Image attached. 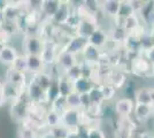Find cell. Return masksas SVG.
Masks as SVG:
<instances>
[{
    "label": "cell",
    "instance_id": "cell-58",
    "mask_svg": "<svg viewBox=\"0 0 154 138\" xmlns=\"http://www.w3.org/2000/svg\"><path fill=\"white\" fill-rule=\"evenodd\" d=\"M153 76H154V65H153Z\"/></svg>",
    "mask_w": 154,
    "mask_h": 138
},
{
    "label": "cell",
    "instance_id": "cell-56",
    "mask_svg": "<svg viewBox=\"0 0 154 138\" xmlns=\"http://www.w3.org/2000/svg\"><path fill=\"white\" fill-rule=\"evenodd\" d=\"M2 90H4V82L0 79V92H2Z\"/></svg>",
    "mask_w": 154,
    "mask_h": 138
},
{
    "label": "cell",
    "instance_id": "cell-7",
    "mask_svg": "<svg viewBox=\"0 0 154 138\" xmlns=\"http://www.w3.org/2000/svg\"><path fill=\"white\" fill-rule=\"evenodd\" d=\"M26 93L30 103L40 104L43 101H46V92L37 84V82L33 78L29 81L26 87Z\"/></svg>",
    "mask_w": 154,
    "mask_h": 138
},
{
    "label": "cell",
    "instance_id": "cell-59",
    "mask_svg": "<svg viewBox=\"0 0 154 138\" xmlns=\"http://www.w3.org/2000/svg\"><path fill=\"white\" fill-rule=\"evenodd\" d=\"M36 138H43V137H39V136H37V137H36Z\"/></svg>",
    "mask_w": 154,
    "mask_h": 138
},
{
    "label": "cell",
    "instance_id": "cell-1",
    "mask_svg": "<svg viewBox=\"0 0 154 138\" xmlns=\"http://www.w3.org/2000/svg\"><path fill=\"white\" fill-rule=\"evenodd\" d=\"M130 72L137 77H151L153 76V65L143 54L135 55L129 60Z\"/></svg>",
    "mask_w": 154,
    "mask_h": 138
},
{
    "label": "cell",
    "instance_id": "cell-31",
    "mask_svg": "<svg viewBox=\"0 0 154 138\" xmlns=\"http://www.w3.org/2000/svg\"><path fill=\"white\" fill-rule=\"evenodd\" d=\"M132 15H136L134 8L131 6L130 0H125V1H121V7H120V12H119V16L117 19L120 20H125Z\"/></svg>",
    "mask_w": 154,
    "mask_h": 138
},
{
    "label": "cell",
    "instance_id": "cell-26",
    "mask_svg": "<svg viewBox=\"0 0 154 138\" xmlns=\"http://www.w3.org/2000/svg\"><path fill=\"white\" fill-rule=\"evenodd\" d=\"M33 79H35V81L37 82V84H38V85L46 92L47 90H48V87L51 86L54 77L52 76L51 74L43 72L37 74V75H33Z\"/></svg>",
    "mask_w": 154,
    "mask_h": 138
},
{
    "label": "cell",
    "instance_id": "cell-25",
    "mask_svg": "<svg viewBox=\"0 0 154 138\" xmlns=\"http://www.w3.org/2000/svg\"><path fill=\"white\" fill-rule=\"evenodd\" d=\"M44 121H45V124L47 125L48 130L53 129V128H57V127L62 124V122H61V114L54 112L52 109H50V111H47L45 113Z\"/></svg>",
    "mask_w": 154,
    "mask_h": 138
},
{
    "label": "cell",
    "instance_id": "cell-21",
    "mask_svg": "<svg viewBox=\"0 0 154 138\" xmlns=\"http://www.w3.org/2000/svg\"><path fill=\"white\" fill-rule=\"evenodd\" d=\"M61 4H62V1H59V0H44L40 12L52 20V17L58 13V11L60 9Z\"/></svg>",
    "mask_w": 154,
    "mask_h": 138
},
{
    "label": "cell",
    "instance_id": "cell-42",
    "mask_svg": "<svg viewBox=\"0 0 154 138\" xmlns=\"http://www.w3.org/2000/svg\"><path fill=\"white\" fill-rule=\"evenodd\" d=\"M89 138H106L105 132L96 127H90L89 128Z\"/></svg>",
    "mask_w": 154,
    "mask_h": 138
},
{
    "label": "cell",
    "instance_id": "cell-40",
    "mask_svg": "<svg viewBox=\"0 0 154 138\" xmlns=\"http://www.w3.org/2000/svg\"><path fill=\"white\" fill-rule=\"evenodd\" d=\"M130 2H131V6L134 8V11H135V13L137 15H139V14L146 8V6L148 5V2L149 1H143V0H130Z\"/></svg>",
    "mask_w": 154,
    "mask_h": 138
},
{
    "label": "cell",
    "instance_id": "cell-13",
    "mask_svg": "<svg viewBox=\"0 0 154 138\" xmlns=\"http://www.w3.org/2000/svg\"><path fill=\"white\" fill-rule=\"evenodd\" d=\"M20 55L19 51L16 47L11 45H6L1 51H0V63L5 65V66L12 67L15 62V60L17 59Z\"/></svg>",
    "mask_w": 154,
    "mask_h": 138
},
{
    "label": "cell",
    "instance_id": "cell-50",
    "mask_svg": "<svg viewBox=\"0 0 154 138\" xmlns=\"http://www.w3.org/2000/svg\"><path fill=\"white\" fill-rule=\"evenodd\" d=\"M78 130V129H77ZM77 130H70L68 136L66 138H78V135H77Z\"/></svg>",
    "mask_w": 154,
    "mask_h": 138
},
{
    "label": "cell",
    "instance_id": "cell-28",
    "mask_svg": "<svg viewBox=\"0 0 154 138\" xmlns=\"http://www.w3.org/2000/svg\"><path fill=\"white\" fill-rule=\"evenodd\" d=\"M135 103L136 104L152 105V101H151V90H149V87H141V89L136 91Z\"/></svg>",
    "mask_w": 154,
    "mask_h": 138
},
{
    "label": "cell",
    "instance_id": "cell-12",
    "mask_svg": "<svg viewBox=\"0 0 154 138\" xmlns=\"http://www.w3.org/2000/svg\"><path fill=\"white\" fill-rule=\"evenodd\" d=\"M88 43L90 45L94 46L99 50H103L109 43V33L105 31L101 28H98L90 36V38L88 39Z\"/></svg>",
    "mask_w": 154,
    "mask_h": 138
},
{
    "label": "cell",
    "instance_id": "cell-9",
    "mask_svg": "<svg viewBox=\"0 0 154 138\" xmlns=\"http://www.w3.org/2000/svg\"><path fill=\"white\" fill-rule=\"evenodd\" d=\"M135 100L129 97H123V98L117 99L114 105V109L117 115H120L122 118H129L135 109Z\"/></svg>",
    "mask_w": 154,
    "mask_h": 138
},
{
    "label": "cell",
    "instance_id": "cell-53",
    "mask_svg": "<svg viewBox=\"0 0 154 138\" xmlns=\"http://www.w3.org/2000/svg\"><path fill=\"white\" fill-rule=\"evenodd\" d=\"M5 21H6L5 20V14H4V12L0 11V24H2Z\"/></svg>",
    "mask_w": 154,
    "mask_h": 138
},
{
    "label": "cell",
    "instance_id": "cell-39",
    "mask_svg": "<svg viewBox=\"0 0 154 138\" xmlns=\"http://www.w3.org/2000/svg\"><path fill=\"white\" fill-rule=\"evenodd\" d=\"M51 109L54 112L59 113V114H62V113L67 109V104H66V98L64 97H59L57 100H54L51 104Z\"/></svg>",
    "mask_w": 154,
    "mask_h": 138
},
{
    "label": "cell",
    "instance_id": "cell-5",
    "mask_svg": "<svg viewBox=\"0 0 154 138\" xmlns=\"http://www.w3.org/2000/svg\"><path fill=\"white\" fill-rule=\"evenodd\" d=\"M81 116H82V111L67 108L61 114L62 125H64L69 130H77L81 127Z\"/></svg>",
    "mask_w": 154,
    "mask_h": 138
},
{
    "label": "cell",
    "instance_id": "cell-22",
    "mask_svg": "<svg viewBox=\"0 0 154 138\" xmlns=\"http://www.w3.org/2000/svg\"><path fill=\"white\" fill-rule=\"evenodd\" d=\"M108 33L110 41H113L115 45H123L124 40L128 36V32L124 30L122 26H116V24Z\"/></svg>",
    "mask_w": 154,
    "mask_h": 138
},
{
    "label": "cell",
    "instance_id": "cell-45",
    "mask_svg": "<svg viewBox=\"0 0 154 138\" xmlns=\"http://www.w3.org/2000/svg\"><path fill=\"white\" fill-rule=\"evenodd\" d=\"M89 128L90 127H79L77 130L78 138H89Z\"/></svg>",
    "mask_w": 154,
    "mask_h": 138
},
{
    "label": "cell",
    "instance_id": "cell-8",
    "mask_svg": "<svg viewBox=\"0 0 154 138\" xmlns=\"http://www.w3.org/2000/svg\"><path fill=\"white\" fill-rule=\"evenodd\" d=\"M79 62L77 61V57L72 53L68 52L66 50H61L59 51L58 58H57V66L59 67V69L62 72V74L69 70L70 68H72L74 66L78 65Z\"/></svg>",
    "mask_w": 154,
    "mask_h": 138
},
{
    "label": "cell",
    "instance_id": "cell-35",
    "mask_svg": "<svg viewBox=\"0 0 154 138\" xmlns=\"http://www.w3.org/2000/svg\"><path fill=\"white\" fill-rule=\"evenodd\" d=\"M140 46H141V54H144L145 52H147L148 50H151L152 47H154L149 30H145L144 32L140 33Z\"/></svg>",
    "mask_w": 154,
    "mask_h": 138
},
{
    "label": "cell",
    "instance_id": "cell-2",
    "mask_svg": "<svg viewBox=\"0 0 154 138\" xmlns=\"http://www.w3.org/2000/svg\"><path fill=\"white\" fill-rule=\"evenodd\" d=\"M29 99H19L12 103L11 106V115L17 122H24L29 118Z\"/></svg>",
    "mask_w": 154,
    "mask_h": 138
},
{
    "label": "cell",
    "instance_id": "cell-16",
    "mask_svg": "<svg viewBox=\"0 0 154 138\" xmlns=\"http://www.w3.org/2000/svg\"><path fill=\"white\" fill-rule=\"evenodd\" d=\"M121 7V0H106L101 2V12L109 17L117 19Z\"/></svg>",
    "mask_w": 154,
    "mask_h": 138
},
{
    "label": "cell",
    "instance_id": "cell-54",
    "mask_svg": "<svg viewBox=\"0 0 154 138\" xmlns=\"http://www.w3.org/2000/svg\"><path fill=\"white\" fill-rule=\"evenodd\" d=\"M6 45H7L6 41H5V40H2L1 38H0V51H1V50H2V48H4V47H5Z\"/></svg>",
    "mask_w": 154,
    "mask_h": 138
},
{
    "label": "cell",
    "instance_id": "cell-51",
    "mask_svg": "<svg viewBox=\"0 0 154 138\" xmlns=\"http://www.w3.org/2000/svg\"><path fill=\"white\" fill-rule=\"evenodd\" d=\"M42 137H43V138H57L55 136H54V135H53V133H52L51 131H50V130L46 132V133H44Z\"/></svg>",
    "mask_w": 154,
    "mask_h": 138
},
{
    "label": "cell",
    "instance_id": "cell-27",
    "mask_svg": "<svg viewBox=\"0 0 154 138\" xmlns=\"http://www.w3.org/2000/svg\"><path fill=\"white\" fill-rule=\"evenodd\" d=\"M58 83H59V90H60V96L61 97L66 98L67 96H69L71 92L74 91L72 83L64 75H61L60 77H58Z\"/></svg>",
    "mask_w": 154,
    "mask_h": 138
},
{
    "label": "cell",
    "instance_id": "cell-19",
    "mask_svg": "<svg viewBox=\"0 0 154 138\" xmlns=\"http://www.w3.org/2000/svg\"><path fill=\"white\" fill-rule=\"evenodd\" d=\"M154 114V107L152 105L136 104L134 109V115L139 121H146Z\"/></svg>",
    "mask_w": 154,
    "mask_h": 138
},
{
    "label": "cell",
    "instance_id": "cell-32",
    "mask_svg": "<svg viewBox=\"0 0 154 138\" xmlns=\"http://www.w3.org/2000/svg\"><path fill=\"white\" fill-rule=\"evenodd\" d=\"M63 75L70 81L71 83L76 82L77 79L82 78V77H83V67H82V63L79 62L78 65L74 66L72 68H70L69 70H67Z\"/></svg>",
    "mask_w": 154,
    "mask_h": 138
},
{
    "label": "cell",
    "instance_id": "cell-55",
    "mask_svg": "<svg viewBox=\"0 0 154 138\" xmlns=\"http://www.w3.org/2000/svg\"><path fill=\"white\" fill-rule=\"evenodd\" d=\"M149 31H151V37H152V41H153V46H154V30L149 29Z\"/></svg>",
    "mask_w": 154,
    "mask_h": 138
},
{
    "label": "cell",
    "instance_id": "cell-43",
    "mask_svg": "<svg viewBox=\"0 0 154 138\" xmlns=\"http://www.w3.org/2000/svg\"><path fill=\"white\" fill-rule=\"evenodd\" d=\"M21 138H36L37 137V135H36V132L33 130V128L32 127H26L24 125L23 127V129L21 130Z\"/></svg>",
    "mask_w": 154,
    "mask_h": 138
},
{
    "label": "cell",
    "instance_id": "cell-37",
    "mask_svg": "<svg viewBox=\"0 0 154 138\" xmlns=\"http://www.w3.org/2000/svg\"><path fill=\"white\" fill-rule=\"evenodd\" d=\"M12 68H14L15 70L21 72H24V74H28L29 72V68H28V58L26 55L23 53V54H20L17 57V59L15 60L14 65L12 66Z\"/></svg>",
    "mask_w": 154,
    "mask_h": 138
},
{
    "label": "cell",
    "instance_id": "cell-3",
    "mask_svg": "<svg viewBox=\"0 0 154 138\" xmlns=\"http://www.w3.org/2000/svg\"><path fill=\"white\" fill-rule=\"evenodd\" d=\"M44 48V39L37 35L26 36L23 41V50L26 55H40Z\"/></svg>",
    "mask_w": 154,
    "mask_h": 138
},
{
    "label": "cell",
    "instance_id": "cell-46",
    "mask_svg": "<svg viewBox=\"0 0 154 138\" xmlns=\"http://www.w3.org/2000/svg\"><path fill=\"white\" fill-rule=\"evenodd\" d=\"M143 55H144V57H145L152 65H154V47H152L151 50H148L147 52H145Z\"/></svg>",
    "mask_w": 154,
    "mask_h": 138
},
{
    "label": "cell",
    "instance_id": "cell-34",
    "mask_svg": "<svg viewBox=\"0 0 154 138\" xmlns=\"http://www.w3.org/2000/svg\"><path fill=\"white\" fill-rule=\"evenodd\" d=\"M60 97V90H59V83L58 78H54L52 82L51 86L48 87V90L46 91V101L47 103H53L54 100Z\"/></svg>",
    "mask_w": 154,
    "mask_h": 138
},
{
    "label": "cell",
    "instance_id": "cell-4",
    "mask_svg": "<svg viewBox=\"0 0 154 138\" xmlns=\"http://www.w3.org/2000/svg\"><path fill=\"white\" fill-rule=\"evenodd\" d=\"M99 28L98 22H97L96 15H88L84 16L81 24L78 26V28L76 29V36L83 37L85 39H89L90 36L96 31L97 29Z\"/></svg>",
    "mask_w": 154,
    "mask_h": 138
},
{
    "label": "cell",
    "instance_id": "cell-57",
    "mask_svg": "<svg viewBox=\"0 0 154 138\" xmlns=\"http://www.w3.org/2000/svg\"><path fill=\"white\" fill-rule=\"evenodd\" d=\"M1 31H2V29H1V24H0V35H1Z\"/></svg>",
    "mask_w": 154,
    "mask_h": 138
},
{
    "label": "cell",
    "instance_id": "cell-20",
    "mask_svg": "<svg viewBox=\"0 0 154 138\" xmlns=\"http://www.w3.org/2000/svg\"><path fill=\"white\" fill-rule=\"evenodd\" d=\"M96 83L91 78L82 77V78L77 79L76 82L72 83L74 91L79 93V94H85V93H90V91L94 87Z\"/></svg>",
    "mask_w": 154,
    "mask_h": 138
},
{
    "label": "cell",
    "instance_id": "cell-52",
    "mask_svg": "<svg viewBox=\"0 0 154 138\" xmlns=\"http://www.w3.org/2000/svg\"><path fill=\"white\" fill-rule=\"evenodd\" d=\"M151 90V101H152V106L154 107V87H149Z\"/></svg>",
    "mask_w": 154,
    "mask_h": 138
},
{
    "label": "cell",
    "instance_id": "cell-30",
    "mask_svg": "<svg viewBox=\"0 0 154 138\" xmlns=\"http://www.w3.org/2000/svg\"><path fill=\"white\" fill-rule=\"evenodd\" d=\"M1 29H2V31H1L0 36H4L5 35L6 38H9L11 36H13L17 31H20L17 22H13V21H5L1 24Z\"/></svg>",
    "mask_w": 154,
    "mask_h": 138
},
{
    "label": "cell",
    "instance_id": "cell-18",
    "mask_svg": "<svg viewBox=\"0 0 154 138\" xmlns=\"http://www.w3.org/2000/svg\"><path fill=\"white\" fill-rule=\"evenodd\" d=\"M115 20L122 22L121 26L124 28V30L128 33H134V32H136V31H138V30H140L141 28H143L140 24L139 15H137V14L130 16V17L125 19V20H120V19H115Z\"/></svg>",
    "mask_w": 154,
    "mask_h": 138
},
{
    "label": "cell",
    "instance_id": "cell-36",
    "mask_svg": "<svg viewBox=\"0 0 154 138\" xmlns=\"http://www.w3.org/2000/svg\"><path fill=\"white\" fill-rule=\"evenodd\" d=\"M82 20H83L82 15L78 13L77 11L72 9V12H71V14L69 15V17H68V20H67V22H66L64 26H68L69 29H72V30L76 31V29L78 28V26L81 24Z\"/></svg>",
    "mask_w": 154,
    "mask_h": 138
},
{
    "label": "cell",
    "instance_id": "cell-15",
    "mask_svg": "<svg viewBox=\"0 0 154 138\" xmlns=\"http://www.w3.org/2000/svg\"><path fill=\"white\" fill-rule=\"evenodd\" d=\"M71 12H72V8H71L70 4L62 1L61 7H60V9L58 11V13L52 17V22L53 23H57L59 26H64L67 20H68V17H69V15L71 14Z\"/></svg>",
    "mask_w": 154,
    "mask_h": 138
},
{
    "label": "cell",
    "instance_id": "cell-17",
    "mask_svg": "<svg viewBox=\"0 0 154 138\" xmlns=\"http://www.w3.org/2000/svg\"><path fill=\"white\" fill-rule=\"evenodd\" d=\"M107 83L112 84L113 86H115L116 89H122L127 85L128 83V78L127 75L121 70H112L107 76Z\"/></svg>",
    "mask_w": 154,
    "mask_h": 138
},
{
    "label": "cell",
    "instance_id": "cell-14",
    "mask_svg": "<svg viewBox=\"0 0 154 138\" xmlns=\"http://www.w3.org/2000/svg\"><path fill=\"white\" fill-rule=\"evenodd\" d=\"M103 54V53L101 52V50L88 44L82 53V57H83L84 62H86L89 65H97V63H100Z\"/></svg>",
    "mask_w": 154,
    "mask_h": 138
},
{
    "label": "cell",
    "instance_id": "cell-38",
    "mask_svg": "<svg viewBox=\"0 0 154 138\" xmlns=\"http://www.w3.org/2000/svg\"><path fill=\"white\" fill-rule=\"evenodd\" d=\"M89 94H90L91 101H92L93 105H103V103H105L103 92H101V90H100V86L99 85H97L96 84L94 87L91 90Z\"/></svg>",
    "mask_w": 154,
    "mask_h": 138
},
{
    "label": "cell",
    "instance_id": "cell-49",
    "mask_svg": "<svg viewBox=\"0 0 154 138\" xmlns=\"http://www.w3.org/2000/svg\"><path fill=\"white\" fill-rule=\"evenodd\" d=\"M6 103H7V99H6V97H5V94H4L2 92H0V107L5 106Z\"/></svg>",
    "mask_w": 154,
    "mask_h": 138
},
{
    "label": "cell",
    "instance_id": "cell-41",
    "mask_svg": "<svg viewBox=\"0 0 154 138\" xmlns=\"http://www.w3.org/2000/svg\"><path fill=\"white\" fill-rule=\"evenodd\" d=\"M50 131L57 138H66L69 133V129H67L64 125H59L57 128H53V129H50Z\"/></svg>",
    "mask_w": 154,
    "mask_h": 138
},
{
    "label": "cell",
    "instance_id": "cell-44",
    "mask_svg": "<svg viewBox=\"0 0 154 138\" xmlns=\"http://www.w3.org/2000/svg\"><path fill=\"white\" fill-rule=\"evenodd\" d=\"M81 99H82V111H88L91 106H92L90 94H89V93L81 94Z\"/></svg>",
    "mask_w": 154,
    "mask_h": 138
},
{
    "label": "cell",
    "instance_id": "cell-33",
    "mask_svg": "<svg viewBox=\"0 0 154 138\" xmlns=\"http://www.w3.org/2000/svg\"><path fill=\"white\" fill-rule=\"evenodd\" d=\"M99 86H100V90L103 92V100L105 101H110V100H113V99L115 98L116 91H117V89H116L115 86H113L112 84L107 83V82H103Z\"/></svg>",
    "mask_w": 154,
    "mask_h": 138
},
{
    "label": "cell",
    "instance_id": "cell-47",
    "mask_svg": "<svg viewBox=\"0 0 154 138\" xmlns=\"http://www.w3.org/2000/svg\"><path fill=\"white\" fill-rule=\"evenodd\" d=\"M147 23L149 24V26H151V30H154V11L148 15Z\"/></svg>",
    "mask_w": 154,
    "mask_h": 138
},
{
    "label": "cell",
    "instance_id": "cell-23",
    "mask_svg": "<svg viewBox=\"0 0 154 138\" xmlns=\"http://www.w3.org/2000/svg\"><path fill=\"white\" fill-rule=\"evenodd\" d=\"M26 58H28V68L30 74L37 75L39 72H43L45 65L40 55H26Z\"/></svg>",
    "mask_w": 154,
    "mask_h": 138
},
{
    "label": "cell",
    "instance_id": "cell-29",
    "mask_svg": "<svg viewBox=\"0 0 154 138\" xmlns=\"http://www.w3.org/2000/svg\"><path fill=\"white\" fill-rule=\"evenodd\" d=\"M66 104H67V108L82 111V99H81V94L75 91H72L69 96L66 97Z\"/></svg>",
    "mask_w": 154,
    "mask_h": 138
},
{
    "label": "cell",
    "instance_id": "cell-24",
    "mask_svg": "<svg viewBox=\"0 0 154 138\" xmlns=\"http://www.w3.org/2000/svg\"><path fill=\"white\" fill-rule=\"evenodd\" d=\"M2 93L5 94L7 101H15L16 99L20 98L21 93H22V89H20L17 86L13 85L8 82H4V90H2Z\"/></svg>",
    "mask_w": 154,
    "mask_h": 138
},
{
    "label": "cell",
    "instance_id": "cell-10",
    "mask_svg": "<svg viewBox=\"0 0 154 138\" xmlns=\"http://www.w3.org/2000/svg\"><path fill=\"white\" fill-rule=\"evenodd\" d=\"M5 77H6V78H5L6 82L13 84V85H15V86H17L20 89L26 87L28 83H29V82H28V78H26V74L17 72V70H15L12 67H9V68L7 69Z\"/></svg>",
    "mask_w": 154,
    "mask_h": 138
},
{
    "label": "cell",
    "instance_id": "cell-6",
    "mask_svg": "<svg viewBox=\"0 0 154 138\" xmlns=\"http://www.w3.org/2000/svg\"><path fill=\"white\" fill-rule=\"evenodd\" d=\"M58 45L53 39L51 40H44V48L43 52L40 54V58L43 60L44 65H55L57 63V58H58Z\"/></svg>",
    "mask_w": 154,
    "mask_h": 138
},
{
    "label": "cell",
    "instance_id": "cell-48",
    "mask_svg": "<svg viewBox=\"0 0 154 138\" xmlns=\"http://www.w3.org/2000/svg\"><path fill=\"white\" fill-rule=\"evenodd\" d=\"M7 6H8V1L7 0H0V11L1 12H4L7 8Z\"/></svg>",
    "mask_w": 154,
    "mask_h": 138
},
{
    "label": "cell",
    "instance_id": "cell-60",
    "mask_svg": "<svg viewBox=\"0 0 154 138\" xmlns=\"http://www.w3.org/2000/svg\"><path fill=\"white\" fill-rule=\"evenodd\" d=\"M153 11H154V1H153Z\"/></svg>",
    "mask_w": 154,
    "mask_h": 138
},
{
    "label": "cell",
    "instance_id": "cell-11",
    "mask_svg": "<svg viewBox=\"0 0 154 138\" xmlns=\"http://www.w3.org/2000/svg\"><path fill=\"white\" fill-rule=\"evenodd\" d=\"M89 43H88V39H85L83 37H79V36H74V37H71L69 38V40L67 41V44L64 46L63 50L66 51H68V52L72 53V54H75V55H82V53H83L84 48L86 47Z\"/></svg>",
    "mask_w": 154,
    "mask_h": 138
}]
</instances>
